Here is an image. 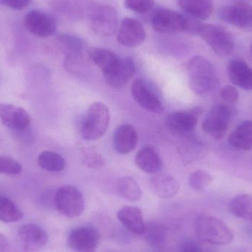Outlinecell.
I'll use <instances>...</instances> for the list:
<instances>
[{
	"label": "cell",
	"mask_w": 252,
	"mask_h": 252,
	"mask_svg": "<svg viewBox=\"0 0 252 252\" xmlns=\"http://www.w3.org/2000/svg\"><path fill=\"white\" fill-rule=\"evenodd\" d=\"M135 162L142 171L148 174H155L158 173L161 167L160 157L157 152L150 146L142 148L136 153Z\"/></svg>",
	"instance_id": "obj_24"
},
{
	"label": "cell",
	"mask_w": 252,
	"mask_h": 252,
	"mask_svg": "<svg viewBox=\"0 0 252 252\" xmlns=\"http://www.w3.org/2000/svg\"><path fill=\"white\" fill-rule=\"evenodd\" d=\"M229 211L235 217L252 221V196L242 194L235 197L229 203Z\"/></svg>",
	"instance_id": "obj_27"
},
{
	"label": "cell",
	"mask_w": 252,
	"mask_h": 252,
	"mask_svg": "<svg viewBox=\"0 0 252 252\" xmlns=\"http://www.w3.org/2000/svg\"><path fill=\"white\" fill-rule=\"evenodd\" d=\"M197 238L204 244L228 245L232 242L234 234L230 228L220 219L207 214H201L194 223Z\"/></svg>",
	"instance_id": "obj_2"
},
{
	"label": "cell",
	"mask_w": 252,
	"mask_h": 252,
	"mask_svg": "<svg viewBox=\"0 0 252 252\" xmlns=\"http://www.w3.org/2000/svg\"><path fill=\"white\" fill-rule=\"evenodd\" d=\"M0 119L7 128L16 133L27 131L31 126L29 113L23 108L0 102Z\"/></svg>",
	"instance_id": "obj_13"
},
{
	"label": "cell",
	"mask_w": 252,
	"mask_h": 252,
	"mask_svg": "<svg viewBox=\"0 0 252 252\" xmlns=\"http://www.w3.org/2000/svg\"><path fill=\"white\" fill-rule=\"evenodd\" d=\"M151 23L154 31L171 34L188 31L189 18L170 9L158 8L151 14Z\"/></svg>",
	"instance_id": "obj_8"
},
{
	"label": "cell",
	"mask_w": 252,
	"mask_h": 252,
	"mask_svg": "<svg viewBox=\"0 0 252 252\" xmlns=\"http://www.w3.org/2000/svg\"><path fill=\"white\" fill-rule=\"evenodd\" d=\"M220 97L226 103L233 105L239 100L240 93L233 86L227 85L220 90Z\"/></svg>",
	"instance_id": "obj_37"
},
{
	"label": "cell",
	"mask_w": 252,
	"mask_h": 252,
	"mask_svg": "<svg viewBox=\"0 0 252 252\" xmlns=\"http://www.w3.org/2000/svg\"><path fill=\"white\" fill-rule=\"evenodd\" d=\"M79 158L83 165L94 170H100L106 164L103 157L93 147L81 148Z\"/></svg>",
	"instance_id": "obj_31"
},
{
	"label": "cell",
	"mask_w": 252,
	"mask_h": 252,
	"mask_svg": "<svg viewBox=\"0 0 252 252\" xmlns=\"http://www.w3.org/2000/svg\"><path fill=\"white\" fill-rule=\"evenodd\" d=\"M231 146L238 150L248 151L252 149V121H243L229 137Z\"/></svg>",
	"instance_id": "obj_23"
},
{
	"label": "cell",
	"mask_w": 252,
	"mask_h": 252,
	"mask_svg": "<svg viewBox=\"0 0 252 252\" xmlns=\"http://www.w3.org/2000/svg\"><path fill=\"white\" fill-rule=\"evenodd\" d=\"M31 0H0L2 5L16 10H22L28 7Z\"/></svg>",
	"instance_id": "obj_39"
},
{
	"label": "cell",
	"mask_w": 252,
	"mask_h": 252,
	"mask_svg": "<svg viewBox=\"0 0 252 252\" xmlns=\"http://www.w3.org/2000/svg\"><path fill=\"white\" fill-rule=\"evenodd\" d=\"M40 167L48 172H61L66 167V161L63 156L52 151H43L38 157Z\"/></svg>",
	"instance_id": "obj_29"
},
{
	"label": "cell",
	"mask_w": 252,
	"mask_h": 252,
	"mask_svg": "<svg viewBox=\"0 0 252 252\" xmlns=\"http://www.w3.org/2000/svg\"><path fill=\"white\" fill-rule=\"evenodd\" d=\"M92 29L100 36H110L118 31L119 19L116 9L108 4H98L90 10Z\"/></svg>",
	"instance_id": "obj_7"
},
{
	"label": "cell",
	"mask_w": 252,
	"mask_h": 252,
	"mask_svg": "<svg viewBox=\"0 0 252 252\" xmlns=\"http://www.w3.org/2000/svg\"><path fill=\"white\" fill-rule=\"evenodd\" d=\"M213 181L211 175L204 170H197L189 175L188 182L191 189L195 191H202L210 186Z\"/></svg>",
	"instance_id": "obj_34"
},
{
	"label": "cell",
	"mask_w": 252,
	"mask_h": 252,
	"mask_svg": "<svg viewBox=\"0 0 252 252\" xmlns=\"http://www.w3.org/2000/svg\"><path fill=\"white\" fill-rule=\"evenodd\" d=\"M88 55L93 63L98 67L103 75L110 72L121 61V56L112 50L101 47H92Z\"/></svg>",
	"instance_id": "obj_22"
},
{
	"label": "cell",
	"mask_w": 252,
	"mask_h": 252,
	"mask_svg": "<svg viewBox=\"0 0 252 252\" xmlns=\"http://www.w3.org/2000/svg\"><path fill=\"white\" fill-rule=\"evenodd\" d=\"M202 112L201 107H195L189 110L171 112L166 118V126L173 134L177 136L189 134L195 130Z\"/></svg>",
	"instance_id": "obj_9"
},
{
	"label": "cell",
	"mask_w": 252,
	"mask_h": 252,
	"mask_svg": "<svg viewBox=\"0 0 252 252\" xmlns=\"http://www.w3.org/2000/svg\"><path fill=\"white\" fill-rule=\"evenodd\" d=\"M110 112L105 104L94 102L89 107L81 127V135L87 141H95L104 136L110 122Z\"/></svg>",
	"instance_id": "obj_3"
},
{
	"label": "cell",
	"mask_w": 252,
	"mask_h": 252,
	"mask_svg": "<svg viewBox=\"0 0 252 252\" xmlns=\"http://www.w3.org/2000/svg\"><path fill=\"white\" fill-rule=\"evenodd\" d=\"M125 5L129 10L138 13H145L154 8V0H124Z\"/></svg>",
	"instance_id": "obj_36"
},
{
	"label": "cell",
	"mask_w": 252,
	"mask_h": 252,
	"mask_svg": "<svg viewBox=\"0 0 252 252\" xmlns=\"http://www.w3.org/2000/svg\"><path fill=\"white\" fill-rule=\"evenodd\" d=\"M22 170L20 163L10 157L0 155V174L19 175Z\"/></svg>",
	"instance_id": "obj_35"
},
{
	"label": "cell",
	"mask_w": 252,
	"mask_h": 252,
	"mask_svg": "<svg viewBox=\"0 0 252 252\" xmlns=\"http://www.w3.org/2000/svg\"><path fill=\"white\" fill-rule=\"evenodd\" d=\"M234 110L235 109L229 104L220 103L215 105L203 121V131L216 140L223 139L227 133Z\"/></svg>",
	"instance_id": "obj_4"
},
{
	"label": "cell",
	"mask_w": 252,
	"mask_h": 252,
	"mask_svg": "<svg viewBox=\"0 0 252 252\" xmlns=\"http://www.w3.org/2000/svg\"><path fill=\"white\" fill-rule=\"evenodd\" d=\"M248 0H229V1L232 3H238V2H247Z\"/></svg>",
	"instance_id": "obj_41"
},
{
	"label": "cell",
	"mask_w": 252,
	"mask_h": 252,
	"mask_svg": "<svg viewBox=\"0 0 252 252\" xmlns=\"http://www.w3.org/2000/svg\"><path fill=\"white\" fill-rule=\"evenodd\" d=\"M119 221L131 233L143 235L145 230L142 210L138 207H124L118 213Z\"/></svg>",
	"instance_id": "obj_21"
},
{
	"label": "cell",
	"mask_w": 252,
	"mask_h": 252,
	"mask_svg": "<svg viewBox=\"0 0 252 252\" xmlns=\"http://www.w3.org/2000/svg\"><path fill=\"white\" fill-rule=\"evenodd\" d=\"M23 218L22 210L11 200L4 197L0 198V221L14 223Z\"/></svg>",
	"instance_id": "obj_30"
},
{
	"label": "cell",
	"mask_w": 252,
	"mask_h": 252,
	"mask_svg": "<svg viewBox=\"0 0 252 252\" xmlns=\"http://www.w3.org/2000/svg\"><path fill=\"white\" fill-rule=\"evenodd\" d=\"M145 28L139 20L133 18L123 19L117 31V40L125 47H138L145 41Z\"/></svg>",
	"instance_id": "obj_12"
},
{
	"label": "cell",
	"mask_w": 252,
	"mask_h": 252,
	"mask_svg": "<svg viewBox=\"0 0 252 252\" xmlns=\"http://www.w3.org/2000/svg\"><path fill=\"white\" fill-rule=\"evenodd\" d=\"M131 95L135 102L144 109L154 113H161L163 105L157 95L142 79H136L131 86Z\"/></svg>",
	"instance_id": "obj_15"
},
{
	"label": "cell",
	"mask_w": 252,
	"mask_h": 252,
	"mask_svg": "<svg viewBox=\"0 0 252 252\" xmlns=\"http://www.w3.org/2000/svg\"><path fill=\"white\" fill-rule=\"evenodd\" d=\"M179 7L188 14L197 19H206L213 11L212 0H178Z\"/></svg>",
	"instance_id": "obj_25"
},
{
	"label": "cell",
	"mask_w": 252,
	"mask_h": 252,
	"mask_svg": "<svg viewBox=\"0 0 252 252\" xmlns=\"http://www.w3.org/2000/svg\"><path fill=\"white\" fill-rule=\"evenodd\" d=\"M150 188L158 198L170 199L177 195L180 186L177 180L171 175L160 174L151 178Z\"/></svg>",
	"instance_id": "obj_20"
},
{
	"label": "cell",
	"mask_w": 252,
	"mask_h": 252,
	"mask_svg": "<svg viewBox=\"0 0 252 252\" xmlns=\"http://www.w3.org/2000/svg\"><path fill=\"white\" fill-rule=\"evenodd\" d=\"M191 90L199 96H210L219 86V77L213 64L204 56H196L187 65Z\"/></svg>",
	"instance_id": "obj_1"
},
{
	"label": "cell",
	"mask_w": 252,
	"mask_h": 252,
	"mask_svg": "<svg viewBox=\"0 0 252 252\" xmlns=\"http://www.w3.org/2000/svg\"><path fill=\"white\" fill-rule=\"evenodd\" d=\"M18 235L25 251H38L48 242L46 231L41 226L32 223L21 226Z\"/></svg>",
	"instance_id": "obj_16"
},
{
	"label": "cell",
	"mask_w": 252,
	"mask_h": 252,
	"mask_svg": "<svg viewBox=\"0 0 252 252\" xmlns=\"http://www.w3.org/2000/svg\"><path fill=\"white\" fill-rule=\"evenodd\" d=\"M197 34L219 56H227L233 52L235 42L232 36L221 25L201 24Z\"/></svg>",
	"instance_id": "obj_5"
},
{
	"label": "cell",
	"mask_w": 252,
	"mask_h": 252,
	"mask_svg": "<svg viewBox=\"0 0 252 252\" xmlns=\"http://www.w3.org/2000/svg\"><path fill=\"white\" fill-rule=\"evenodd\" d=\"M143 235L150 247L155 250H161L165 247L168 232L167 227L163 223L151 222L145 225Z\"/></svg>",
	"instance_id": "obj_26"
},
{
	"label": "cell",
	"mask_w": 252,
	"mask_h": 252,
	"mask_svg": "<svg viewBox=\"0 0 252 252\" xmlns=\"http://www.w3.org/2000/svg\"><path fill=\"white\" fill-rule=\"evenodd\" d=\"M56 208L61 214L68 218L79 217L85 207L84 195L72 185L61 186L55 195Z\"/></svg>",
	"instance_id": "obj_6"
},
{
	"label": "cell",
	"mask_w": 252,
	"mask_h": 252,
	"mask_svg": "<svg viewBox=\"0 0 252 252\" xmlns=\"http://www.w3.org/2000/svg\"><path fill=\"white\" fill-rule=\"evenodd\" d=\"M136 71V64L132 58L122 57L118 65L103 76L108 85L112 88L119 89L130 81Z\"/></svg>",
	"instance_id": "obj_17"
},
{
	"label": "cell",
	"mask_w": 252,
	"mask_h": 252,
	"mask_svg": "<svg viewBox=\"0 0 252 252\" xmlns=\"http://www.w3.org/2000/svg\"><path fill=\"white\" fill-rule=\"evenodd\" d=\"M100 242V235L92 226L75 228L68 235L67 245L71 250L80 252H93L97 250Z\"/></svg>",
	"instance_id": "obj_10"
},
{
	"label": "cell",
	"mask_w": 252,
	"mask_h": 252,
	"mask_svg": "<svg viewBox=\"0 0 252 252\" xmlns=\"http://www.w3.org/2000/svg\"><path fill=\"white\" fill-rule=\"evenodd\" d=\"M204 243L195 240L188 239L184 241L180 247L181 252H203L204 251Z\"/></svg>",
	"instance_id": "obj_38"
},
{
	"label": "cell",
	"mask_w": 252,
	"mask_h": 252,
	"mask_svg": "<svg viewBox=\"0 0 252 252\" xmlns=\"http://www.w3.org/2000/svg\"><path fill=\"white\" fill-rule=\"evenodd\" d=\"M9 247L8 240L2 233L0 232V252L7 251Z\"/></svg>",
	"instance_id": "obj_40"
},
{
	"label": "cell",
	"mask_w": 252,
	"mask_h": 252,
	"mask_svg": "<svg viewBox=\"0 0 252 252\" xmlns=\"http://www.w3.org/2000/svg\"><path fill=\"white\" fill-rule=\"evenodd\" d=\"M24 23L29 32L39 37L50 36L57 29V23L54 18L41 10L30 11L25 16Z\"/></svg>",
	"instance_id": "obj_14"
},
{
	"label": "cell",
	"mask_w": 252,
	"mask_h": 252,
	"mask_svg": "<svg viewBox=\"0 0 252 252\" xmlns=\"http://www.w3.org/2000/svg\"><path fill=\"white\" fill-rule=\"evenodd\" d=\"M220 19L240 28H252V5L247 2L232 3L220 7Z\"/></svg>",
	"instance_id": "obj_11"
},
{
	"label": "cell",
	"mask_w": 252,
	"mask_h": 252,
	"mask_svg": "<svg viewBox=\"0 0 252 252\" xmlns=\"http://www.w3.org/2000/svg\"><path fill=\"white\" fill-rule=\"evenodd\" d=\"M117 191L121 198L130 202L139 201L142 196V191L139 184L130 176L121 178L118 180Z\"/></svg>",
	"instance_id": "obj_28"
},
{
	"label": "cell",
	"mask_w": 252,
	"mask_h": 252,
	"mask_svg": "<svg viewBox=\"0 0 252 252\" xmlns=\"http://www.w3.org/2000/svg\"><path fill=\"white\" fill-rule=\"evenodd\" d=\"M53 6L55 10L65 16L74 17L82 13L81 0H54Z\"/></svg>",
	"instance_id": "obj_33"
},
{
	"label": "cell",
	"mask_w": 252,
	"mask_h": 252,
	"mask_svg": "<svg viewBox=\"0 0 252 252\" xmlns=\"http://www.w3.org/2000/svg\"><path fill=\"white\" fill-rule=\"evenodd\" d=\"M58 41L66 56L82 54L84 42L78 37L69 34H62L58 37Z\"/></svg>",
	"instance_id": "obj_32"
},
{
	"label": "cell",
	"mask_w": 252,
	"mask_h": 252,
	"mask_svg": "<svg viewBox=\"0 0 252 252\" xmlns=\"http://www.w3.org/2000/svg\"><path fill=\"white\" fill-rule=\"evenodd\" d=\"M114 146L118 153L122 155L130 153L136 148L138 135L134 127L126 124L120 126L114 133Z\"/></svg>",
	"instance_id": "obj_19"
},
{
	"label": "cell",
	"mask_w": 252,
	"mask_h": 252,
	"mask_svg": "<svg viewBox=\"0 0 252 252\" xmlns=\"http://www.w3.org/2000/svg\"><path fill=\"white\" fill-rule=\"evenodd\" d=\"M232 82L246 90H252V68L243 59H233L227 68Z\"/></svg>",
	"instance_id": "obj_18"
},
{
	"label": "cell",
	"mask_w": 252,
	"mask_h": 252,
	"mask_svg": "<svg viewBox=\"0 0 252 252\" xmlns=\"http://www.w3.org/2000/svg\"><path fill=\"white\" fill-rule=\"evenodd\" d=\"M250 50H251V53H252V43L251 44V47H250Z\"/></svg>",
	"instance_id": "obj_42"
}]
</instances>
